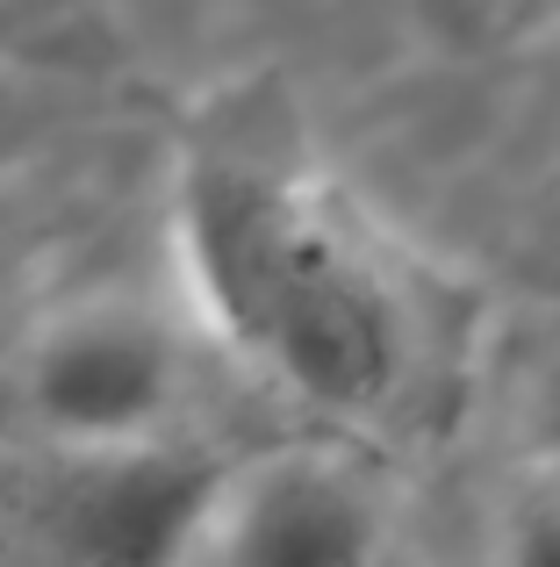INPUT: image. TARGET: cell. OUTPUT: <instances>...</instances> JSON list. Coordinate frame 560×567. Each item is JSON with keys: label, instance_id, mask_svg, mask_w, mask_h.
<instances>
[{"label": "cell", "instance_id": "obj_1", "mask_svg": "<svg viewBox=\"0 0 560 567\" xmlns=\"http://www.w3.org/2000/svg\"><path fill=\"white\" fill-rule=\"evenodd\" d=\"M195 317L323 416H381L409 381V317L388 266L309 173L252 144H195L173 187Z\"/></svg>", "mask_w": 560, "mask_h": 567}, {"label": "cell", "instance_id": "obj_2", "mask_svg": "<svg viewBox=\"0 0 560 567\" xmlns=\"http://www.w3.org/2000/svg\"><path fill=\"white\" fill-rule=\"evenodd\" d=\"M51 453L58 467L43 488V517L72 567H195L230 460L195 453L180 431Z\"/></svg>", "mask_w": 560, "mask_h": 567}, {"label": "cell", "instance_id": "obj_3", "mask_svg": "<svg viewBox=\"0 0 560 567\" xmlns=\"http://www.w3.org/2000/svg\"><path fill=\"white\" fill-rule=\"evenodd\" d=\"M388 511L345 453L273 445L224 467L195 567H374Z\"/></svg>", "mask_w": 560, "mask_h": 567}, {"label": "cell", "instance_id": "obj_4", "mask_svg": "<svg viewBox=\"0 0 560 567\" xmlns=\"http://www.w3.org/2000/svg\"><path fill=\"white\" fill-rule=\"evenodd\" d=\"M22 410L51 445H115L173 431L180 346L158 317L94 302L43 323L22 352Z\"/></svg>", "mask_w": 560, "mask_h": 567}, {"label": "cell", "instance_id": "obj_5", "mask_svg": "<svg viewBox=\"0 0 560 567\" xmlns=\"http://www.w3.org/2000/svg\"><path fill=\"white\" fill-rule=\"evenodd\" d=\"M504 567H560V460H532L504 517Z\"/></svg>", "mask_w": 560, "mask_h": 567}, {"label": "cell", "instance_id": "obj_6", "mask_svg": "<svg viewBox=\"0 0 560 567\" xmlns=\"http://www.w3.org/2000/svg\"><path fill=\"white\" fill-rule=\"evenodd\" d=\"M525 424H532V460H560V331L525 367Z\"/></svg>", "mask_w": 560, "mask_h": 567}, {"label": "cell", "instance_id": "obj_7", "mask_svg": "<svg viewBox=\"0 0 560 567\" xmlns=\"http://www.w3.org/2000/svg\"><path fill=\"white\" fill-rule=\"evenodd\" d=\"M532 8H547V14H560V0H532Z\"/></svg>", "mask_w": 560, "mask_h": 567}]
</instances>
